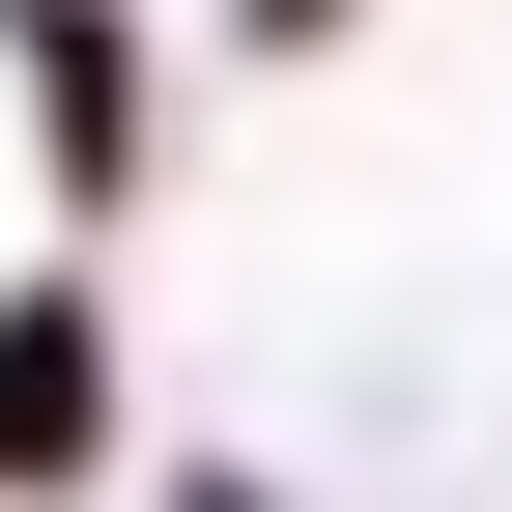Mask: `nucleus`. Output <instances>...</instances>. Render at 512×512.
Returning a JSON list of instances; mask_svg holds the SVG:
<instances>
[{
  "mask_svg": "<svg viewBox=\"0 0 512 512\" xmlns=\"http://www.w3.org/2000/svg\"><path fill=\"white\" fill-rule=\"evenodd\" d=\"M86 456V313H0V484Z\"/></svg>",
  "mask_w": 512,
  "mask_h": 512,
  "instance_id": "1",
  "label": "nucleus"
}]
</instances>
